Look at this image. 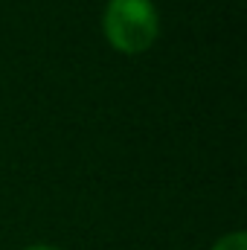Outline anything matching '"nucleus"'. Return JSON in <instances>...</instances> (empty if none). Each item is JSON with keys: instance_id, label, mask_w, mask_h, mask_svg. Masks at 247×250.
<instances>
[{"instance_id": "2", "label": "nucleus", "mask_w": 247, "mask_h": 250, "mask_svg": "<svg viewBox=\"0 0 247 250\" xmlns=\"http://www.w3.org/2000/svg\"><path fill=\"white\" fill-rule=\"evenodd\" d=\"M209 250H247V236L245 230H233V233H224L221 239L212 242Z\"/></svg>"}, {"instance_id": "3", "label": "nucleus", "mask_w": 247, "mask_h": 250, "mask_svg": "<svg viewBox=\"0 0 247 250\" xmlns=\"http://www.w3.org/2000/svg\"><path fill=\"white\" fill-rule=\"evenodd\" d=\"M23 250H62V248H56V245H29Z\"/></svg>"}, {"instance_id": "1", "label": "nucleus", "mask_w": 247, "mask_h": 250, "mask_svg": "<svg viewBox=\"0 0 247 250\" xmlns=\"http://www.w3.org/2000/svg\"><path fill=\"white\" fill-rule=\"evenodd\" d=\"M102 32L123 53H143L157 41L160 15L151 0H108L102 9Z\"/></svg>"}]
</instances>
